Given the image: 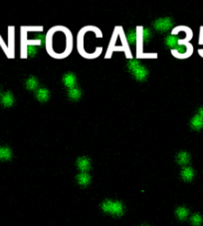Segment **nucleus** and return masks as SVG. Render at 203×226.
Wrapping results in <instances>:
<instances>
[{
  "mask_svg": "<svg viewBox=\"0 0 203 226\" xmlns=\"http://www.w3.org/2000/svg\"><path fill=\"white\" fill-rule=\"evenodd\" d=\"M45 49L50 57L63 60L71 55L74 38L71 30L64 25L52 26L45 35Z\"/></svg>",
  "mask_w": 203,
  "mask_h": 226,
  "instance_id": "f257e3e1",
  "label": "nucleus"
},
{
  "mask_svg": "<svg viewBox=\"0 0 203 226\" xmlns=\"http://www.w3.org/2000/svg\"><path fill=\"white\" fill-rule=\"evenodd\" d=\"M104 34L95 25H87L82 27L77 34V51L85 59L94 60L103 53V46L99 43L103 39Z\"/></svg>",
  "mask_w": 203,
  "mask_h": 226,
  "instance_id": "f03ea898",
  "label": "nucleus"
},
{
  "mask_svg": "<svg viewBox=\"0 0 203 226\" xmlns=\"http://www.w3.org/2000/svg\"><path fill=\"white\" fill-rule=\"evenodd\" d=\"M115 53H123L127 60L134 58L130 45L129 44V41L127 39V33H125L123 26H116L113 29L105 58L111 59Z\"/></svg>",
  "mask_w": 203,
  "mask_h": 226,
  "instance_id": "7ed1b4c3",
  "label": "nucleus"
},
{
  "mask_svg": "<svg viewBox=\"0 0 203 226\" xmlns=\"http://www.w3.org/2000/svg\"><path fill=\"white\" fill-rule=\"evenodd\" d=\"M127 68L130 72V74L137 81H144L148 77V74H149L148 69L144 65L141 64V62L136 59L132 58V59L127 61Z\"/></svg>",
  "mask_w": 203,
  "mask_h": 226,
  "instance_id": "20e7f679",
  "label": "nucleus"
},
{
  "mask_svg": "<svg viewBox=\"0 0 203 226\" xmlns=\"http://www.w3.org/2000/svg\"><path fill=\"white\" fill-rule=\"evenodd\" d=\"M170 34L178 39V45L190 43V40L193 38V32L191 28L185 25H179L173 27Z\"/></svg>",
  "mask_w": 203,
  "mask_h": 226,
  "instance_id": "39448f33",
  "label": "nucleus"
},
{
  "mask_svg": "<svg viewBox=\"0 0 203 226\" xmlns=\"http://www.w3.org/2000/svg\"><path fill=\"white\" fill-rule=\"evenodd\" d=\"M193 46L191 43H187V44H182V45H177L174 49L170 50L171 55L178 60H185L188 59L189 57H191L193 54Z\"/></svg>",
  "mask_w": 203,
  "mask_h": 226,
  "instance_id": "423d86ee",
  "label": "nucleus"
},
{
  "mask_svg": "<svg viewBox=\"0 0 203 226\" xmlns=\"http://www.w3.org/2000/svg\"><path fill=\"white\" fill-rule=\"evenodd\" d=\"M152 27L158 32H167L169 30H172L173 28V20L170 17H162L158 18L152 23Z\"/></svg>",
  "mask_w": 203,
  "mask_h": 226,
  "instance_id": "0eeeda50",
  "label": "nucleus"
},
{
  "mask_svg": "<svg viewBox=\"0 0 203 226\" xmlns=\"http://www.w3.org/2000/svg\"><path fill=\"white\" fill-rule=\"evenodd\" d=\"M62 82L64 86L68 89H72L77 87V77L73 72H67L63 75Z\"/></svg>",
  "mask_w": 203,
  "mask_h": 226,
  "instance_id": "6e6552de",
  "label": "nucleus"
},
{
  "mask_svg": "<svg viewBox=\"0 0 203 226\" xmlns=\"http://www.w3.org/2000/svg\"><path fill=\"white\" fill-rule=\"evenodd\" d=\"M35 97L41 103H45L50 98V91L47 88L41 87V88H38L35 91Z\"/></svg>",
  "mask_w": 203,
  "mask_h": 226,
  "instance_id": "1a4fd4ad",
  "label": "nucleus"
},
{
  "mask_svg": "<svg viewBox=\"0 0 203 226\" xmlns=\"http://www.w3.org/2000/svg\"><path fill=\"white\" fill-rule=\"evenodd\" d=\"M1 104L5 108H10L14 104V97L11 92H6L1 97Z\"/></svg>",
  "mask_w": 203,
  "mask_h": 226,
  "instance_id": "9d476101",
  "label": "nucleus"
},
{
  "mask_svg": "<svg viewBox=\"0 0 203 226\" xmlns=\"http://www.w3.org/2000/svg\"><path fill=\"white\" fill-rule=\"evenodd\" d=\"M190 128L194 131H199L203 128V119L200 116H198L197 114L190 120Z\"/></svg>",
  "mask_w": 203,
  "mask_h": 226,
  "instance_id": "9b49d317",
  "label": "nucleus"
},
{
  "mask_svg": "<svg viewBox=\"0 0 203 226\" xmlns=\"http://www.w3.org/2000/svg\"><path fill=\"white\" fill-rule=\"evenodd\" d=\"M38 86H39V81L34 76H30L25 82V87L28 91H36L38 89Z\"/></svg>",
  "mask_w": 203,
  "mask_h": 226,
  "instance_id": "f8f14e48",
  "label": "nucleus"
},
{
  "mask_svg": "<svg viewBox=\"0 0 203 226\" xmlns=\"http://www.w3.org/2000/svg\"><path fill=\"white\" fill-rule=\"evenodd\" d=\"M68 98L72 101H79L82 98V91L78 87H75L72 89H68Z\"/></svg>",
  "mask_w": 203,
  "mask_h": 226,
  "instance_id": "ddd939ff",
  "label": "nucleus"
},
{
  "mask_svg": "<svg viewBox=\"0 0 203 226\" xmlns=\"http://www.w3.org/2000/svg\"><path fill=\"white\" fill-rule=\"evenodd\" d=\"M164 45H165V47H167L170 50L174 49L176 46L178 45V39L175 36L169 34V35H167L164 38Z\"/></svg>",
  "mask_w": 203,
  "mask_h": 226,
  "instance_id": "4468645a",
  "label": "nucleus"
},
{
  "mask_svg": "<svg viewBox=\"0 0 203 226\" xmlns=\"http://www.w3.org/2000/svg\"><path fill=\"white\" fill-rule=\"evenodd\" d=\"M77 166L82 171H87L91 167V162L90 159L86 157H81L77 160Z\"/></svg>",
  "mask_w": 203,
  "mask_h": 226,
  "instance_id": "2eb2a0df",
  "label": "nucleus"
},
{
  "mask_svg": "<svg viewBox=\"0 0 203 226\" xmlns=\"http://www.w3.org/2000/svg\"><path fill=\"white\" fill-rule=\"evenodd\" d=\"M176 160L180 166H185L189 162L190 160V154L186 152H178L177 157H176Z\"/></svg>",
  "mask_w": 203,
  "mask_h": 226,
  "instance_id": "dca6fc26",
  "label": "nucleus"
},
{
  "mask_svg": "<svg viewBox=\"0 0 203 226\" xmlns=\"http://www.w3.org/2000/svg\"><path fill=\"white\" fill-rule=\"evenodd\" d=\"M127 39L129 41V44L130 46H135L137 40V31L136 29H130L127 32Z\"/></svg>",
  "mask_w": 203,
  "mask_h": 226,
  "instance_id": "f3484780",
  "label": "nucleus"
},
{
  "mask_svg": "<svg viewBox=\"0 0 203 226\" xmlns=\"http://www.w3.org/2000/svg\"><path fill=\"white\" fill-rule=\"evenodd\" d=\"M181 176H182V178L184 179V180L190 181L193 178V176H194V171H193V169L191 167L186 166L181 171Z\"/></svg>",
  "mask_w": 203,
  "mask_h": 226,
  "instance_id": "a211bd4d",
  "label": "nucleus"
},
{
  "mask_svg": "<svg viewBox=\"0 0 203 226\" xmlns=\"http://www.w3.org/2000/svg\"><path fill=\"white\" fill-rule=\"evenodd\" d=\"M77 180L81 185H87V184L90 183L91 181V176L89 175L87 172H82V173L78 174L77 176Z\"/></svg>",
  "mask_w": 203,
  "mask_h": 226,
  "instance_id": "6ab92c4d",
  "label": "nucleus"
},
{
  "mask_svg": "<svg viewBox=\"0 0 203 226\" xmlns=\"http://www.w3.org/2000/svg\"><path fill=\"white\" fill-rule=\"evenodd\" d=\"M151 36H152V33H151L150 28H148V27L142 28V39H144V43L146 45L150 41Z\"/></svg>",
  "mask_w": 203,
  "mask_h": 226,
  "instance_id": "aec40b11",
  "label": "nucleus"
},
{
  "mask_svg": "<svg viewBox=\"0 0 203 226\" xmlns=\"http://www.w3.org/2000/svg\"><path fill=\"white\" fill-rule=\"evenodd\" d=\"M198 44L200 46H202V48H199L198 49V55L200 57L203 58V26H201L199 29V38H198Z\"/></svg>",
  "mask_w": 203,
  "mask_h": 226,
  "instance_id": "412c9836",
  "label": "nucleus"
},
{
  "mask_svg": "<svg viewBox=\"0 0 203 226\" xmlns=\"http://www.w3.org/2000/svg\"><path fill=\"white\" fill-rule=\"evenodd\" d=\"M11 157V150L9 147H2L0 149V159H9Z\"/></svg>",
  "mask_w": 203,
  "mask_h": 226,
  "instance_id": "4be33fe9",
  "label": "nucleus"
},
{
  "mask_svg": "<svg viewBox=\"0 0 203 226\" xmlns=\"http://www.w3.org/2000/svg\"><path fill=\"white\" fill-rule=\"evenodd\" d=\"M176 215L180 218V219H184L186 216L188 215V210L185 207H178L176 209Z\"/></svg>",
  "mask_w": 203,
  "mask_h": 226,
  "instance_id": "5701e85b",
  "label": "nucleus"
},
{
  "mask_svg": "<svg viewBox=\"0 0 203 226\" xmlns=\"http://www.w3.org/2000/svg\"><path fill=\"white\" fill-rule=\"evenodd\" d=\"M191 222H192L193 225L199 226L200 224H201V222H202V217H201V216H200L199 214H194V215H192V217H191Z\"/></svg>",
  "mask_w": 203,
  "mask_h": 226,
  "instance_id": "b1692460",
  "label": "nucleus"
},
{
  "mask_svg": "<svg viewBox=\"0 0 203 226\" xmlns=\"http://www.w3.org/2000/svg\"><path fill=\"white\" fill-rule=\"evenodd\" d=\"M197 115H198V116H200V117H201V118L203 119V107H201V108L198 109V111H197Z\"/></svg>",
  "mask_w": 203,
  "mask_h": 226,
  "instance_id": "393cba45",
  "label": "nucleus"
},
{
  "mask_svg": "<svg viewBox=\"0 0 203 226\" xmlns=\"http://www.w3.org/2000/svg\"><path fill=\"white\" fill-rule=\"evenodd\" d=\"M0 94H1V91H0Z\"/></svg>",
  "mask_w": 203,
  "mask_h": 226,
  "instance_id": "a878e982",
  "label": "nucleus"
}]
</instances>
